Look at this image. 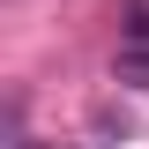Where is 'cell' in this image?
<instances>
[{
  "mask_svg": "<svg viewBox=\"0 0 149 149\" xmlns=\"http://www.w3.org/2000/svg\"><path fill=\"white\" fill-rule=\"evenodd\" d=\"M112 74L127 90H149V8H127V37L112 52Z\"/></svg>",
  "mask_w": 149,
  "mask_h": 149,
  "instance_id": "1",
  "label": "cell"
},
{
  "mask_svg": "<svg viewBox=\"0 0 149 149\" xmlns=\"http://www.w3.org/2000/svg\"><path fill=\"white\" fill-rule=\"evenodd\" d=\"M15 149H60V142H15Z\"/></svg>",
  "mask_w": 149,
  "mask_h": 149,
  "instance_id": "2",
  "label": "cell"
}]
</instances>
